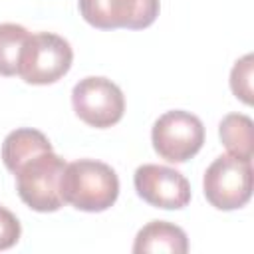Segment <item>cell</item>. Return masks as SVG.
Returning <instances> with one entry per match:
<instances>
[{
    "label": "cell",
    "mask_w": 254,
    "mask_h": 254,
    "mask_svg": "<svg viewBox=\"0 0 254 254\" xmlns=\"http://www.w3.org/2000/svg\"><path fill=\"white\" fill-rule=\"evenodd\" d=\"M71 105L83 123L95 129H105L121 121L125 111V97L119 85L111 79L89 75L73 85Z\"/></svg>",
    "instance_id": "cell-6"
},
{
    "label": "cell",
    "mask_w": 254,
    "mask_h": 254,
    "mask_svg": "<svg viewBox=\"0 0 254 254\" xmlns=\"http://www.w3.org/2000/svg\"><path fill=\"white\" fill-rule=\"evenodd\" d=\"M65 161L52 151L38 153L36 157L22 163L16 175V190L24 204L38 212H56L65 200L62 194V179Z\"/></svg>",
    "instance_id": "cell-2"
},
{
    "label": "cell",
    "mask_w": 254,
    "mask_h": 254,
    "mask_svg": "<svg viewBox=\"0 0 254 254\" xmlns=\"http://www.w3.org/2000/svg\"><path fill=\"white\" fill-rule=\"evenodd\" d=\"M151 141L161 159L169 163H185L202 149L204 125L196 115L173 109L153 123Z\"/></svg>",
    "instance_id": "cell-5"
},
{
    "label": "cell",
    "mask_w": 254,
    "mask_h": 254,
    "mask_svg": "<svg viewBox=\"0 0 254 254\" xmlns=\"http://www.w3.org/2000/svg\"><path fill=\"white\" fill-rule=\"evenodd\" d=\"M62 194L67 204L83 212H103L119 196V179L115 171L95 159H79L65 165Z\"/></svg>",
    "instance_id": "cell-1"
},
{
    "label": "cell",
    "mask_w": 254,
    "mask_h": 254,
    "mask_svg": "<svg viewBox=\"0 0 254 254\" xmlns=\"http://www.w3.org/2000/svg\"><path fill=\"white\" fill-rule=\"evenodd\" d=\"M30 32L14 22L0 24V75L10 77L18 75V64L22 48L28 40Z\"/></svg>",
    "instance_id": "cell-12"
},
{
    "label": "cell",
    "mask_w": 254,
    "mask_h": 254,
    "mask_svg": "<svg viewBox=\"0 0 254 254\" xmlns=\"http://www.w3.org/2000/svg\"><path fill=\"white\" fill-rule=\"evenodd\" d=\"M252 67H254V58L252 54H246L234 64L230 71V89L246 105L252 103Z\"/></svg>",
    "instance_id": "cell-13"
},
{
    "label": "cell",
    "mask_w": 254,
    "mask_h": 254,
    "mask_svg": "<svg viewBox=\"0 0 254 254\" xmlns=\"http://www.w3.org/2000/svg\"><path fill=\"white\" fill-rule=\"evenodd\" d=\"M133 185L137 194L151 206L177 210L190 202V185L177 169L145 163L135 169Z\"/></svg>",
    "instance_id": "cell-8"
},
{
    "label": "cell",
    "mask_w": 254,
    "mask_h": 254,
    "mask_svg": "<svg viewBox=\"0 0 254 254\" xmlns=\"http://www.w3.org/2000/svg\"><path fill=\"white\" fill-rule=\"evenodd\" d=\"M218 135L228 155L252 161L254 155V123L244 113H228L218 125Z\"/></svg>",
    "instance_id": "cell-11"
},
{
    "label": "cell",
    "mask_w": 254,
    "mask_h": 254,
    "mask_svg": "<svg viewBox=\"0 0 254 254\" xmlns=\"http://www.w3.org/2000/svg\"><path fill=\"white\" fill-rule=\"evenodd\" d=\"M73 62L69 42L52 32L30 34L18 64V75L32 85H48L62 79Z\"/></svg>",
    "instance_id": "cell-3"
},
{
    "label": "cell",
    "mask_w": 254,
    "mask_h": 254,
    "mask_svg": "<svg viewBox=\"0 0 254 254\" xmlns=\"http://www.w3.org/2000/svg\"><path fill=\"white\" fill-rule=\"evenodd\" d=\"M44 151H52V143L48 141V137L38 129L22 127L6 135L2 143V161L6 169L14 173L22 163Z\"/></svg>",
    "instance_id": "cell-10"
},
{
    "label": "cell",
    "mask_w": 254,
    "mask_h": 254,
    "mask_svg": "<svg viewBox=\"0 0 254 254\" xmlns=\"http://www.w3.org/2000/svg\"><path fill=\"white\" fill-rule=\"evenodd\" d=\"M159 0H79L83 20L97 30H143L159 16Z\"/></svg>",
    "instance_id": "cell-7"
},
{
    "label": "cell",
    "mask_w": 254,
    "mask_h": 254,
    "mask_svg": "<svg viewBox=\"0 0 254 254\" xmlns=\"http://www.w3.org/2000/svg\"><path fill=\"white\" fill-rule=\"evenodd\" d=\"M189 250V238L185 230L167 220H151L147 222L135 236L133 252L135 254H151V252H167V254H185Z\"/></svg>",
    "instance_id": "cell-9"
},
{
    "label": "cell",
    "mask_w": 254,
    "mask_h": 254,
    "mask_svg": "<svg viewBox=\"0 0 254 254\" xmlns=\"http://www.w3.org/2000/svg\"><path fill=\"white\" fill-rule=\"evenodd\" d=\"M206 200L218 210L242 208L252 196V161L232 155L216 157L202 179Z\"/></svg>",
    "instance_id": "cell-4"
},
{
    "label": "cell",
    "mask_w": 254,
    "mask_h": 254,
    "mask_svg": "<svg viewBox=\"0 0 254 254\" xmlns=\"http://www.w3.org/2000/svg\"><path fill=\"white\" fill-rule=\"evenodd\" d=\"M20 234H22V226L16 214L0 206V250L12 248L20 240Z\"/></svg>",
    "instance_id": "cell-14"
}]
</instances>
